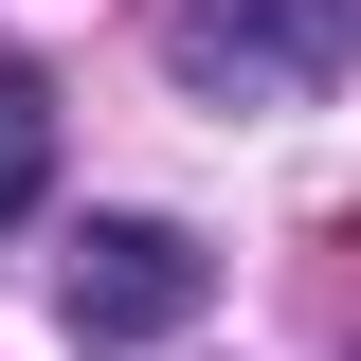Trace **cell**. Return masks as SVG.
Listing matches in <instances>:
<instances>
[{
	"label": "cell",
	"instance_id": "6da1fadb",
	"mask_svg": "<svg viewBox=\"0 0 361 361\" xmlns=\"http://www.w3.org/2000/svg\"><path fill=\"white\" fill-rule=\"evenodd\" d=\"M343 0H163V73L199 90V109H307L325 73H343Z\"/></svg>",
	"mask_w": 361,
	"mask_h": 361
},
{
	"label": "cell",
	"instance_id": "7a4b0ae2",
	"mask_svg": "<svg viewBox=\"0 0 361 361\" xmlns=\"http://www.w3.org/2000/svg\"><path fill=\"white\" fill-rule=\"evenodd\" d=\"M54 307H73L90 361L163 343V325L199 307V235H180V217H90V253H73V289H54Z\"/></svg>",
	"mask_w": 361,
	"mask_h": 361
},
{
	"label": "cell",
	"instance_id": "3957f363",
	"mask_svg": "<svg viewBox=\"0 0 361 361\" xmlns=\"http://www.w3.org/2000/svg\"><path fill=\"white\" fill-rule=\"evenodd\" d=\"M37 180H54V90H37V73H0V235L37 217Z\"/></svg>",
	"mask_w": 361,
	"mask_h": 361
}]
</instances>
